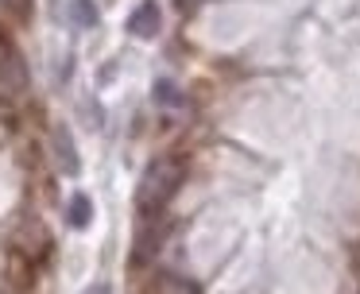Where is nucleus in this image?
Segmentation results:
<instances>
[{"label":"nucleus","mask_w":360,"mask_h":294,"mask_svg":"<svg viewBox=\"0 0 360 294\" xmlns=\"http://www.w3.org/2000/svg\"><path fill=\"white\" fill-rule=\"evenodd\" d=\"M182 182H186V167H182V159H174V155L155 159L148 170H143L140 186H136V209H140V213H163L167 201L179 193Z\"/></svg>","instance_id":"1"},{"label":"nucleus","mask_w":360,"mask_h":294,"mask_svg":"<svg viewBox=\"0 0 360 294\" xmlns=\"http://www.w3.org/2000/svg\"><path fill=\"white\" fill-rule=\"evenodd\" d=\"M0 89H8V93L27 89V62L4 31H0Z\"/></svg>","instance_id":"2"},{"label":"nucleus","mask_w":360,"mask_h":294,"mask_svg":"<svg viewBox=\"0 0 360 294\" xmlns=\"http://www.w3.org/2000/svg\"><path fill=\"white\" fill-rule=\"evenodd\" d=\"M51 155H55V167L63 170L66 178H78V174H82V155H78V143H74L70 128H63V124H58V128L51 132Z\"/></svg>","instance_id":"3"},{"label":"nucleus","mask_w":360,"mask_h":294,"mask_svg":"<svg viewBox=\"0 0 360 294\" xmlns=\"http://www.w3.org/2000/svg\"><path fill=\"white\" fill-rule=\"evenodd\" d=\"M159 27H163V12H159V4L155 0H140V4L132 8V15H128V35L155 39Z\"/></svg>","instance_id":"4"},{"label":"nucleus","mask_w":360,"mask_h":294,"mask_svg":"<svg viewBox=\"0 0 360 294\" xmlns=\"http://www.w3.org/2000/svg\"><path fill=\"white\" fill-rule=\"evenodd\" d=\"M89 221H94V201H89L86 193H74V198L66 201V224H70V229H86Z\"/></svg>","instance_id":"5"},{"label":"nucleus","mask_w":360,"mask_h":294,"mask_svg":"<svg viewBox=\"0 0 360 294\" xmlns=\"http://www.w3.org/2000/svg\"><path fill=\"white\" fill-rule=\"evenodd\" d=\"M70 12H74V20H78V27H94V23L101 20L94 0H70Z\"/></svg>","instance_id":"6"},{"label":"nucleus","mask_w":360,"mask_h":294,"mask_svg":"<svg viewBox=\"0 0 360 294\" xmlns=\"http://www.w3.org/2000/svg\"><path fill=\"white\" fill-rule=\"evenodd\" d=\"M32 4H35V0H0V8H4V12L12 15V20H20V23H24L27 15H32Z\"/></svg>","instance_id":"7"},{"label":"nucleus","mask_w":360,"mask_h":294,"mask_svg":"<svg viewBox=\"0 0 360 294\" xmlns=\"http://www.w3.org/2000/svg\"><path fill=\"white\" fill-rule=\"evenodd\" d=\"M155 101H167V105H179V89L171 82H159L155 85Z\"/></svg>","instance_id":"8"},{"label":"nucleus","mask_w":360,"mask_h":294,"mask_svg":"<svg viewBox=\"0 0 360 294\" xmlns=\"http://www.w3.org/2000/svg\"><path fill=\"white\" fill-rule=\"evenodd\" d=\"M86 294H112V286H109V283H97V286H89Z\"/></svg>","instance_id":"9"}]
</instances>
